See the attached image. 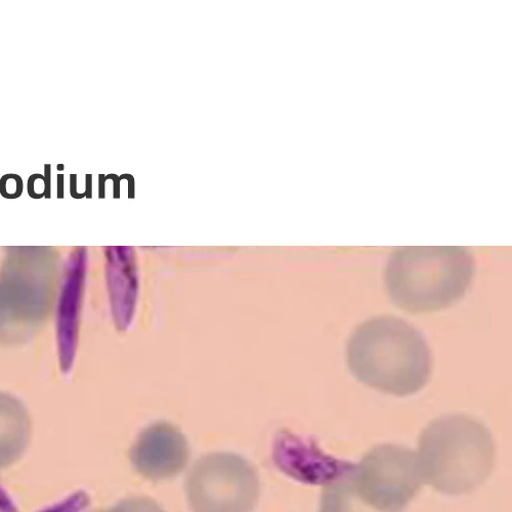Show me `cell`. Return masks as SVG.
<instances>
[{
    "label": "cell",
    "mask_w": 512,
    "mask_h": 512,
    "mask_svg": "<svg viewBox=\"0 0 512 512\" xmlns=\"http://www.w3.org/2000/svg\"><path fill=\"white\" fill-rule=\"evenodd\" d=\"M92 175L87 176V191H85V196L88 198L92 197Z\"/></svg>",
    "instance_id": "19"
},
{
    "label": "cell",
    "mask_w": 512,
    "mask_h": 512,
    "mask_svg": "<svg viewBox=\"0 0 512 512\" xmlns=\"http://www.w3.org/2000/svg\"><path fill=\"white\" fill-rule=\"evenodd\" d=\"M70 193L73 198L79 199L85 196L77 192V176L70 175Z\"/></svg>",
    "instance_id": "17"
},
{
    "label": "cell",
    "mask_w": 512,
    "mask_h": 512,
    "mask_svg": "<svg viewBox=\"0 0 512 512\" xmlns=\"http://www.w3.org/2000/svg\"><path fill=\"white\" fill-rule=\"evenodd\" d=\"M96 512H165L153 499L132 497L121 500L114 506Z\"/></svg>",
    "instance_id": "11"
},
{
    "label": "cell",
    "mask_w": 512,
    "mask_h": 512,
    "mask_svg": "<svg viewBox=\"0 0 512 512\" xmlns=\"http://www.w3.org/2000/svg\"><path fill=\"white\" fill-rule=\"evenodd\" d=\"M0 512H18L9 495L0 487Z\"/></svg>",
    "instance_id": "15"
},
{
    "label": "cell",
    "mask_w": 512,
    "mask_h": 512,
    "mask_svg": "<svg viewBox=\"0 0 512 512\" xmlns=\"http://www.w3.org/2000/svg\"><path fill=\"white\" fill-rule=\"evenodd\" d=\"M64 182H65V176L64 175H58L57 176V196L58 198H64Z\"/></svg>",
    "instance_id": "18"
},
{
    "label": "cell",
    "mask_w": 512,
    "mask_h": 512,
    "mask_svg": "<svg viewBox=\"0 0 512 512\" xmlns=\"http://www.w3.org/2000/svg\"><path fill=\"white\" fill-rule=\"evenodd\" d=\"M347 360L358 381L397 397L421 391L433 367L425 336L394 316L374 317L360 325L349 339Z\"/></svg>",
    "instance_id": "1"
},
{
    "label": "cell",
    "mask_w": 512,
    "mask_h": 512,
    "mask_svg": "<svg viewBox=\"0 0 512 512\" xmlns=\"http://www.w3.org/2000/svg\"><path fill=\"white\" fill-rule=\"evenodd\" d=\"M275 447L277 465L290 477L310 484H323L349 471L353 463L340 461L322 453L311 443L283 438Z\"/></svg>",
    "instance_id": "7"
},
{
    "label": "cell",
    "mask_w": 512,
    "mask_h": 512,
    "mask_svg": "<svg viewBox=\"0 0 512 512\" xmlns=\"http://www.w3.org/2000/svg\"><path fill=\"white\" fill-rule=\"evenodd\" d=\"M64 169H65V165L64 164H58L57 165V170H59V172H63Z\"/></svg>",
    "instance_id": "20"
},
{
    "label": "cell",
    "mask_w": 512,
    "mask_h": 512,
    "mask_svg": "<svg viewBox=\"0 0 512 512\" xmlns=\"http://www.w3.org/2000/svg\"><path fill=\"white\" fill-rule=\"evenodd\" d=\"M45 183H46V195L45 198L49 199L52 197V165H45Z\"/></svg>",
    "instance_id": "16"
},
{
    "label": "cell",
    "mask_w": 512,
    "mask_h": 512,
    "mask_svg": "<svg viewBox=\"0 0 512 512\" xmlns=\"http://www.w3.org/2000/svg\"><path fill=\"white\" fill-rule=\"evenodd\" d=\"M475 272L474 255L465 247H403L389 256L386 284L391 301L399 309L431 313L459 302Z\"/></svg>",
    "instance_id": "3"
},
{
    "label": "cell",
    "mask_w": 512,
    "mask_h": 512,
    "mask_svg": "<svg viewBox=\"0 0 512 512\" xmlns=\"http://www.w3.org/2000/svg\"><path fill=\"white\" fill-rule=\"evenodd\" d=\"M89 502L90 499L88 495L79 492L40 512H80L88 506Z\"/></svg>",
    "instance_id": "12"
},
{
    "label": "cell",
    "mask_w": 512,
    "mask_h": 512,
    "mask_svg": "<svg viewBox=\"0 0 512 512\" xmlns=\"http://www.w3.org/2000/svg\"><path fill=\"white\" fill-rule=\"evenodd\" d=\"M351 478L360 497L382 512H403L423 484L415 452L393 444L368 450Z\"/></svg>",
    "instance_id": "5"
},
{
    "label": "cell",
    "mask_w": 512,
    "mask_h": 512,
    "mask_svg": "<svg viewBox=\"0 0 512 512\" xmlns=\"http://www.w3.org/2000/svg\"><path fill=\"white\" fill-rule=\"evenodd\" d=\"M415 454L423 483L442 494L460 496L473 493L489 478L495 445L483 423L451 414L426 426Z\"/></svg>",
    "instance_id": "2"
},
{
    "label": "cell",
    "mask_w": 512,
    "mask_h": 512,
    "mask_svg": "<svg viewBox=\"0 0 512 512\" xmlns=\"http://www.w3.org/2000/svg\"><path fill=\"white\" fill-rule=\"evenodd\" d=\"M192 512H252L261 496L258 469L233 453L200 458L185 483Z\"/></svg>",
    "instance_id": "4"
},
{
    "label": "cell",
    "mask_w": 512,
    "mask_h": 512,
    "mask_svg": "<svg viewBox=\"0 0 512 512\" xmlns=\"http://www.w3.org/2000/svg\"><path fill=\"white\" fill-rule=\"evenodd\" d=\"M27 192L31 198H44L46 195L45 177L40 174L30 176L27 182Z\"/></svg>",
    "instance_id": "14"
},
{
    "label": "cell",
    "mask_w": 512,
    "mask_h": 512,
    "mask_svg": "<svg viewBox=\"0 0 512 512\" xmlns=\"http://www.w3.org/2000/svg\"><path fill=\"white\" fill-rule=\"evenodd\" d=\"M185 436L174 426L159 423L150 426L131 449V462L143 478L161 482L172 480L184 472L190 459Z\"/></svg>",
    "instance_id": "6"
},
{
    "label": "cell",
    "mask_w": 512,
    "mask_h": 512,
    "mask_svg": "<svg viewBox=\"0 0 512 512\" xmlns=\"http://www.w3.org/2000/svg\"><path fill=\"white\" fill-rule=\"evenodd\" d=\"M23 190L24 183L19 175L8 174L0 179V194L6 199L21 197Z\"/></svg>",
    "instance_id": "13"
},
{
    "label": "cell",
    "mask_w": 512,
    "mask_h": 512,
    "mask_svg": "<svg viewBox=\"0 0 512 512\" xmlns=\"http://www.w3.org/2000/svg\"><path fill=\"white\" fill-rule=\"evenodd\" d=\"M29 441V423L24 409L15 402L0 400V468L14 464Z\"/></svg>",
    "instance_id": "8"
},
{
    "label": "cell",
    "mask_w": 512,
    "mask_h": 512,
    "mask_svg": "<svg viewBox=\"0 0 512 512\" xmlns=\"http://www.w3.org/2000/svg\"><path fill=\"white\" fill-rule=\"evenodd\" d=\"M353 465L344 475L324 485L320 512H382L364 501L355 489L351 472Z\"/></svg>",
    "instance_id": "9"
},
{
    "label": "cell",
    "mask_w": 512,
    "mask_h": 512,
    "mask_svg": "<svg viewBox=\"0 0 512 512\" xmlns=\"http://www.w3.org/2000/svg\"><path fill=\"white\" fill-rule=\"evenodd\" d=\"M77 268H74L65 283L62 302L60 307V340L63 344L62 350L65 352V358L68 354V348L72 345L73 332L75 330V318L77 302L79 295V283H76L80 276L75 275Z\"/></svg>",
    "instance_id": "10"
}]
</instances>
